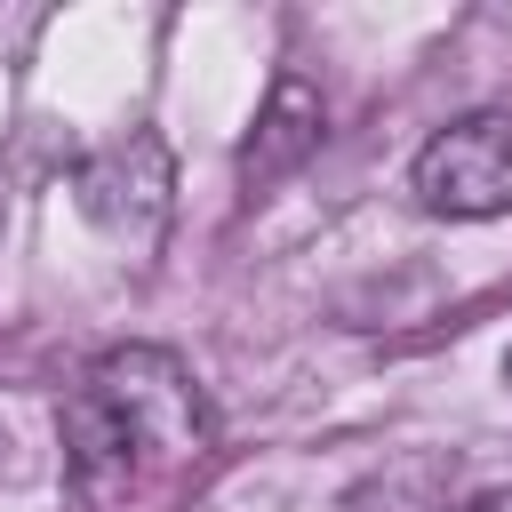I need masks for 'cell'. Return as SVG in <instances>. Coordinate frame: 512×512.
<instances>
[{
    "label": "cell",
    "mask_w": 512,
    "mask_h": 512,
    "mask_svg": "<svg viewBox=\"0 0 512 512\" xmlns=\"http://www.w3.org/2000/svg\"><path fill=\"white\" fill-rule=\"evenodd\" d=\"M56 432H64V488H72V504L104 512V504L144 496L152 480L184 472L216 440V416H208V392L192 384V368L176 352L120 344V352L88 360V376L64 392Z\"/></svg>",
    "instance_id": "6da1fadb"
},
{
    "label": "cell",
    "mask_w": 512,
    "mask_h": 512,
    "mask_svg": "<svg viewBox=\"0 0 512 512\" xmlns=\"http://www.w3.org/2000/svg\"><path fill=\"white\" fill-rule=\"evenodd\" d=\"M408 184L432 216H456V224L504 216L512 208V112H464V120L432 128Z\"/></svg>",
    "instance_id": "7a4b0ae2"
},
{
    "label": "cell",
    "mask_w": 512,
    "mask_h": 512,
    "mask_svg": "<svg viewBox=\"0 0 512 512\" xmlns=\"http://www.w3.org/2000/svg\"><path fill=\"white\" fill-rule=\"evenodd\" d=\"M72 200H80V216H88L104 240L152 248V240L168 232L176 160H168V144H160L152 128H128L120 144H104V152H88V160L72 168Z\"/></svg>",
    "instance_id": "3957f363"
},
{
    "label": "cell",
    "mask_w": 512,
    "mask_h": 512,
    "mask_svg": "<svg viewBox=\"0 0 512 512\" xmlns=\"http://www.w3.org/2000/svg\"><path fill=\"white\" fill-rule=\"evenodd\" d=\"M320 136H328L320 88H312L304 72H280V80L264 88V104H256L248 144H240V184H248V192H272L280 176H296V168L320 152Z\"/></svg>",
    "instance_id": "277c9868"
},
{
    "label": "cell",
    "mask_w": 512,
    "mask_h": 512,
    "mask_svg": "<svg viewBox=\"0 0 512 512\" xmlns=\"http://www.w3.org/2000/svg\"><path fill=\"white\" fill-rule=\"evenodd\" d=\"M456 512H512V488H480V496H464Z\"/></svg>",
    "instance_id": "5b68a950"
},
{
    "label": "cell",
    "mask_w": 512,
    "mask_h": 512,
    "mask_svg": "<svg viewBox=\"0 0 512 512\" xmlns=\"http://www.w3.org/2000/svg\"><path fill=\"white\" fill-rule=\"evenodd\" d=\"M0 464H8V424H0Z\"/></svg>",
    "instance_id": "8992f818"
},
{
    "label": "cell",
    "mask_w": 512,
    "mask_h": 512,
    "mask_svg": "<svg viewBox=\"0 0 512 512\" xmlns=\"http://www.w3.org/2000/svg\"><path fill=\"white\" fill-rule=\"evenodd\" d=\"M504 368H512V360H504Z\"/></svg>",
    "instance_id": "52a82bcc"
}]
</instances>
